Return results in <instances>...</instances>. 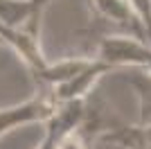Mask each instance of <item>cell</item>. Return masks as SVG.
I'll list each match as a JSON object with an SVG mask.
<instances>
[{"label": "cell", "instance_id": "obj_9", "mask_svg": "<svg viewBox=\"0 0 151 149\" xmlns=\"http://www.w3.org/2000/svg\"><path fill=\"white\" fill-rule=\"evenodd\" d=\"M0 45H2V36H0Z\"/></svg>", "mask_w": 151, "mask_h": 149}, {"label": "cell", "instance_id": "obj_4", "mask_svg": "<svg viewBox=\"0 0 151 149\" xmlns=\"http://www.w3.org/2000/svg\"><path fill=\"white\" fill-rule=\"evenodd\" d=\"M111 70L113 68H111L106 61H101L99 56H95L79 74H75L72 79H68L65 84H61V86L52 88L50 93H52V97L57 99V104L59 102H72V99H86L88 97V90L95 86V81L99 79L101 74L111 72ZM41 90H43V88H41Z\"/></svg>", "mask_w": 151, "mask_h": 149}, {"label": "cell", "instance_id": "obj_2", "mask_svg": "<svg viewBox=\"0 0 151 149\" xmlns=\"http://www.w3.org/2000/svg\"><path fill=\"white\" fill-rule=\"evenodd\" d=\"M88 104L86 99H72V102H59L54 113L45 120V136L36 149H61L63 140L77 131L86 120Z\"/></svg>", "mask_w": 151, "mask_h": 149}, {"label": "cell", "instance_id": "obj_6", "mask_svg": "<svg viewBox=\"0 0 151 149\" xmlns=\"http://www.w3.org/2000/svg\"><path fill=\"white\" fill-rule=\"evenodd\" d=\"M52 0H0V25L20 27L43 16Z\"/></svg>", "mask_w": 151, "mask_h": 149}, {"label": "cell", "instance_id": "obj_1", "mask_svg": "<svg viewBox=\"0 0 151 149\" xmlns=\"http://www.w3.org/2000/svg\"><path fill=\"white\" fill-rule=\"evenodd\" d=\"M97 56L111 68H145L151 70V45L133 34H111L101 36Z\"/></svg>", "mask_w": 151, "mask_h": 149}, {"label": "cell", "instance_id": "obj_3", "mask_svg": "<svg viewBox=\"0 0 151 149\" xmlns=\"http://www.w3.org/2000/svg\"><path fill=\"white\" fill-rule=\"evenodd\" d=\"M57 108V99L52 97L50 90H41L34 97H29L23 104L0 108V136H5L7 131L16 129L20 124H32V122H45Z\"/></svg>", "mask_w": 151, "mask_h": 149}, {"label": "cell", "instance_id": "obj_8", "mask_svg": "<svg viewBox=\"0 0 151 149\" xmlns=\"http://www.w3.org/2000/svg\"><path fill=\"white\" fill-rule=\"evenodd\" d=\"M129 5H131V9L135 12L138 20L142 23V27H145L147 38H149L151 36V0H129Z\"/></svg>", "mask_w": 151, "mask_h": 149}, {"label": "cell", "instance_id": "obj_5", "mask_svg": "<svg viewBox=\"0 0 151 149\" xmlns=\"http://www.w3.org/2000/svg\"><path fill=\"white\" fill-rule=\"evenodd\" d=\"M90 5L95 7L97 18H101L104 23L115 25V27L124 30L126 34H133V36L147 41L145 27L138 20L135 12L131 9L129 0H90Z\"/></svg>", "mask_w": 151, "mask_h": 149}, {"label": "cell", "instance_id": "obj_7", "mask_svg": "<svg viewBox=\"0 0 151 149\" xmlns=\"http://www.w3.org/2000/svg\"><path fill=\"white\" fill-rule=\"evenodd\" d=\"M126 84L138 95L140 124L151 127V72L145 68H131V72H126Z\"/></svg>", "mask_w": 151, "mask_h": 149}]
</instances>
